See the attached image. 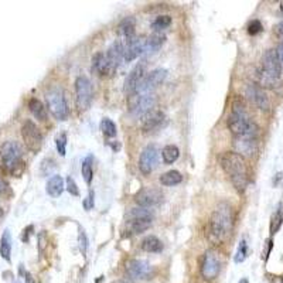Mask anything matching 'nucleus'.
<instances>
[{"label":"nucleus","mask_w":283,"mask_h":283,"mask_svg":"<svg viewBox=\"0 0 283 283\" xmlns=\"http://www.w3.org/2000/svg\"><path fill=\"white\" fill-rule=\"evenodd\" d=\"M65 183H67V190H68V193L71 194V195H74V197H78V195H79V190H78V186H76L75 180L70 176V177H67Z\"/></svg>","instance_id":"40"},{"label":"nucleus","mask_w":283,"mask_h":283,"mask_svg":"<svg viewBox=\"0 0 283 283\" xmlns=\"http://www.w3.org/2000/svg\"><path fill=\"white\" fill-rule=\"evenodd\" d=\"M125 57V47L119 40L113 41L106 51V62H108V75H112L118 68Z\"/></svg>","instance_id":"14"},{"label":"nucleus","mask_w":283,"mask_h":283,"mask_svg":"<svg viewBox=\"0 0 283 283\" xmlns=\"http://www.w3.org/2000/svg\"><path fill=\"white\" fill-rule=\"evenodd\" d=\"M272 246H273V242H272V239H268L266 241V251H265V259H268L269 258V253L272 251Z\"/></svg>","instance_id":"45"},{"label":"nucleus","mask_w":283,"mask_h":283,"mask_svg":"<svg viewBox=\"0 0 283 283\" xmlns=\"http://www.w3.org/2000/svg\"><path fill=\"white\" fill-rule=\"evenodd\" d=\"M281 73H282V65L278 57L276 50L269 48L264 53L262 56V68L259 71V84L264 87H273L279 78H281Z\"/></svg>","instance_id":"5"},{"label":"nucleus","mask_w":283,"mask_h":283,"mask_svg":"<svg viewBox=\"0 0 283 283\" xmlns=\"http://www.w3.org/2000/svg\"><path fill=\"white\" fill-rule=\"evenodd\" d=\"M171 24V17L167 15L164 16H159L154 19V21L151 23V29L154 31H162L166 30L169 26Z\"/></svg>","instance_id":"35"},{"label":"nucleus","mask_w":283,"mask_h":283,"mask_svg":"<svg viewBox=\"0 0 283 283\" xmlns=\"http://www.w3.org/2000/svg\"><path fill=\"white\" fill-rule=\"evenodd\" d=\"M246 256H248V245H246V241L242 239V241L239 242L238 251L235 253L234 261H235V264H241V262H244V261L246 259Z\"/></svg>","instance_id":"36"},{"label":"nucleus","mask_w":283,"mask_h":283,"mask_svg":"<svg viewBox=\"0 0 283 283\" xmlns=\"http://www.w3.org/2000/svg\"><path fill=\"white\" fill-rule=\"evenodd\" d=\"M220 270H221L220 256H218V253L215 252V251L209 249V251L204 253L203 261H201V266H200L201 276L206 281H214L220 275Z\"/></svg>","instance_id":"9"},{"label":"nucleus","mask_w":283,"mask_h":283,"mask_svg":"<svg viewBox=\"0 0 283 283\" xmlns=\"http://www.w3.org/2000/svg\"><path fill=\"white\" fill-rule=\"evenodd\" d=\"M78 242H79V249H81V252H82V255H85V253H87V248H88V239H87V235H85L84 229L79 231Z\"/></svg>","instance_id":"41"},{"label":"nucleus","mask_w":283,"mask_h":283,"mask_svg":"<svg viewBox=\"0 0 283 283\" xmlns=\"http://www.w3.org/2000/svg\"><path fill=\"white\" fill-rule=\"evenodd\" d=\"M45 101H47V108L50 113L57 120H65L70 115L68 105L65 101V96L60 88H51L45 94Z\"/></svg>","instance_id":"6"},{"label":"nucleus","mask_w":283,"mask_h":283,"mask_svg":"<svg viewBox=\"0 0 283 283\" xmlns=\"http://www.w3.org/2000/svg\"><path fill=\"white\" fill-rule=\"evenodd\" d=\"M166 78H167V70H164V68H156V70L150 71L139 84L136 94H140V95L151 94V91L156 90L159 85L163 84Z\"/></svg>","instance_id":"10"},{"label":"nucleus","mask_w":283,"mask_h":283,"mask_svg":"<svg viewBox=\"0 0 283 283\" xmlns=\"http://www.w3.org/2000/svg\"><path fill=\"white\" fill-rule=\"evenodd\" d=\"M234 229V209L226 201L220 203L211 214L207 237L212 244H224L231 237Z\"/></svg>","instance_id":"1"},{"label":"nucleus","mask_w":283,"mask_h":283,"mask_svg":"<svg viewBox=\"0 0 283 283\" xmlns=\"http://www.w3.org/2000/svg\"><path fill=\"white\" fill-rule=\"evenodd\" d=\"M153 220H132V221H126L128 223V231L133 235L142 234L146 229H149Z\"/></svg>","instance_id":"29"},{"label":"nucleus","mask_w":283,"mask_h":283,"mask_svg":"<svg viewBox=\"0 0 283 283\" xmlns=\"http://www.w3.org/2000/svg\"><path fill=\"white\" fill-rule=\"evenodd\" d=\"M232 146L235 153L244 159H252L259 149L256 137H234Z\"/></svg>","instance_id":"12"},{"label":"nucleus","mask_w":283,"mask_h":283,"mask_svg":"<svg viewBox=\"0 0 283 283\" xmlns=\"http://www.w3.org/2000/svg\"><path fill=\"white\" fill-rule=\"evenodd\" d=\"M283 225V209L282 204H279V207L276 208V211L272 214L270 217V224H269V232L270 235H275L279 232V229L282 228Z\"/></svg>","instance_id":"27"},{"label":"nucleus","mask_w":283,"mask_h":283,"mask_svg":"<svg viewBox=\"0 0 283 283\" xmlns=\"http://www.w3.org/2000/svg\"><path fill=\"white\" fill-rule=\"evenodd\" d=\"M24 281H26V283H36V281H34V278L31 276L30 272H24Z\"/></svg>","instance_id":"47"},{"label":"nucleus","mask_w":283,"mask_h":283,"mask_svg":"<svg viewBox=\"0 0 283 283\" xmlns=\"http://www.w3.org/2000/svg\"><path fill=\"white\" fill-rule=\"evenodd\" d=\"M134 29H136V21L133 17H126L123 19L118 26V34H119V41L123 44V47L131 43L134 37Z\"/></svg>","instance_id":"21"},{"label":"nucleus","mask_w":283,"mask_h":283,"mask_svg":"<svg viewBox=\"0 0 283 283\" xmlns=\"http://www.w3.org/2000/svg\"><path fill=\"white\" fill-rule=\"evenodd\" d=\"M142 249L149 253H159L163 251V244L157 237L149 235L142 241Z\"/></svg>","instance_id":"24"},{"label":"nucleus","mask_w":283,"mask_h":283,"mask_svg":"<svg viewBox=\"0 0 283 283\" xmlns=\"http://www.w3.org/2000/svg\"><path fill=\"white\" fill-rule=\"evenodd\" d=\"M115 283H133L131 279H122V281H118V282Z\"/></svg>","instance_id":"50"},{"label":"nucleus","mask_w":283,"mask_h":283,"mask_svg":"<svg viewBox=\"0 0 283 283\" xmlns=\"http://www.w3.org/2000/svg\"><path fill=\"white\" fill-rule=\"evenodd\" d=\"M56 146H57V151L60 153V156H65V153H67V134L61 133L56 137Z\"/></svg>","instance_id":"37"},{"label":"nucleus","mask_w":283,"mask_h":283,"mask_svg":"<svg viewBox=\"0 0 283 283\" xmlns=\"http://www.w3.org/2000/svg\"><path fill=\"white\" fill-rule=\"evenodd\" d=\"M238 283H249V282H248V279H245V278H244V279H241Z\"/></svg>","instance_id":"52"},{"label":"nucleus","mask_w":283,"mask_h":283,"mask_svg":"<svg viewBox=\"0 0 283 283\" xmlns=\"http://www.w3.org/2000/svg\"><path fill=\"white\" fill-rule=\"evenodd\" d=\"M262 30H264V26H262V23L259 20H252L249 23V26H248V33L251 36H256V34H259Z\"/></svg>","instance_id":"39"},{"label":"nucleus","mask_w":283,"mask_h":283,"mask_svg":"<svg viewBox=\"0 0 283 283\" xmlns=\"http://www.w3.org/2000/svg\"><path fill=\"white\" fill-rule=\"evenodd\" d=\"M146 53V38L145 37H134L131 43L125 45V57L123 60L126 62L136 60L139 56Z\"/></svg>","instance_id":"19"},{"label":"nucleus","mask_w":283,"mask_h":283,"mask_svg":"<svg viewBox=\"0 0 283 283\" xmlns=\"http://www.w3.org/2000/svg\"><path fill=\"white\" fill-rule=\"evenodd\" d=\"M157 162H159V150L154 145H149L140 153V159H139V170L142 174L149 176L154 171V169L157 167Z\"/></svg>","instance_id":"11"},{"label":"nucleus","mask_w":283,"mask_h":283,"mask_svg":"<svg viewBox=\"0 0 283 283\" xmlns=\"http://www.w3.org/2000/svg\"><path fill=\"white\" fill-rule=\"evenodd\" d=\"M7 190H9V187H7V184H6V181L0 177V194H4Z\"/></svg>","instance_id":"46"},{"label":"nucleus","mask_w":283,"mask_h":283,"mask_svg":"<svg viewBox=\"0 0 283 283\" xmlns=\"http://www.w3.org/2000/svg\"><path fill=\"white\" fill-rule=\"evenodd\" d=\"M159 180H160L162 186L170 187V186H177V184H180L183 181V176H181V173L177 171V170H170V171L162 174Z\"/></svg>","instance_id":"30"},{"label":"nucleus","mask_w":283,"mask_h":283,"mask_svg":"<svg viewBox=\"0 0 283 283\" xmlns=\"http://www.w3.org/2000/svg\"><path fill=\"white\" fill-rule=\"evenodd\" d=\"M132 220H153V212L146 207L139 206L136 208H131L126 214V221H132Z\"/></svg>","instance_id":"26"},{"label":"nucleus","mask_w":283,"mask_h":283,"mask_svg":"<svg viewBox=\"0 0 283 283\" xmlns=\"http://www.w3.org/2000/svg\"><path fill=\"white\" fill-rule=\"evenodd\" d=\"M29 109H30L31 115L37 120H41V122L47 120V108L37 98H31L29 101Z\"/></svg>","instance_id":"23"},{"label":"nucleus","mask_w":283,"mask_h":283,"mask_svg":"<svg viewBox=\"0 0 283 283\" xmlns=\"http://www.w3.org/2000/svg\"><path fill=\"white\" fill-rule=\"evenodd\" d=\"M276 53H278V57H279V61H281V65H282L283 71V43H279V45L276 47Z\"/></svg>","instance_id":"44"},{"label":"nucleus","mask_w":283,"mask_h":283,"mask_svg":"<svg viewBox=\"0 0 283 283\" xmlns=\"http://www.w3.org/2000/svg\"><path fill=\"white\" fill-rule=\"evenodd\" d=\"M23 151L15 140H7L0 146V166L3 170L15 177H20L24 171V162L21 159Z\"/></svg>","instance_id":"4"},{"label":"nucleus","mask_w":283,"mask_h":283,"mask_svg":"<svg viewBox=\"0 0 283 283\" xmlns=\"http://www.w3.org/2000/svg\"><path fill=\"white\" fill-rule=\"evenodd\" d=\"M21 137L24 140L26 148L33 151L37 153L40 151L41 146H43V136L40 129L37 128V125L33 120H26L21 126Z\"/></svg>","instance_id":"8"},{"label":"nucleus","mask_w":283,"mask_h":283,"mask_svg":"<svg viewBox=\"0 0 283 283\" xmlns=\"http://www.w3.org/2000/svg\"><path fill=\"white\" fill-rule=\"evenodd\" d=\"M157 102V98L154 94H145L134 99L131 105V113L134 116H145L151 109H154V105Z\"/></svg>","instance_id":"15"},{"label":"nucleus","mask_w":283,"mask_h":283,"mask_svg":"<svg viewBox=\"0 0 283 283\" xmlns=\"http://www.w3.org/2000/svg\"><path fill=\"white\" fill-rule=\"evenodd\" d=\"M101 131L106 137H113L118 133V128L115 125L113 120H111L109 118H104L101 122Z\"/></svg>","instance_id":"34"},{"label":"nucleus","mask_w":283,"mask_h":283,"mask_svg":"<svg viewBox=\"0 0 283 283\" xmlns=\"http://www.w3.org/2000/svg\"><path fill=\"white\" fill-rule=\"evenodd\" d=\"M47 234H45V231H41L40 232V235H38V249H40V252H43L45 248V245H47Z\"/></svg>","instance_id":"43"},{"label":"nucleus","mask_w":283,"mask_h":283,"mask_svg":"<svg viewBox=\"0 0 283 283\" xmlns=\"http://www.w3.org/2000/svg\"><path fill=\"white\" fill-rule=\"evenodd\" d=\"M164 40H166V37H164L163 34H157V33L151 34L150 37L146 38V53L157 51L164 44Z\"/></svg>","instance_id":"31"},{"label":"nucleus","mask_w":283,"mask_h":283,"mask_svg":"<svg viewBox=\"0 0 283 283\" xmlns=\"http://www.w3.org/2000/svg\"><path fill=\"white\" fill-rule=\"evenodd\" d=\"M162 200H163V193L157 187H145L134 195V201L140 207H146V208L162 203Z\"/></svg>","instance_id":"13"},{"label":"nucleus","mask_w":283,"mask_h":283,"mask_svg":"<svg viewBox=\"0 0 283 283\" xmlns=\"http://www.w3.org/2000/svg\"><path fill=\"white\" fill-rule=\"evenodd\" d=\"M126 273L131 279H148L151 272V266L149 262L142 259H131L126 262Z\"/></svg>","instance_id":"17"},{"label":"nucleus","mask_w":283,"mask_h":283,"mask_svg":"<svg viewBox=\"0 0 283 283\" xmlns=\"http://www.w3.org/2000/svg\"><path fill=\"white\" fill-rule=\"evenodd\" d=\"M180 156V150L177 146L174 145H167L164 146L163 150H162V157H163L164 163L166 164H171L174 163Z\"/></svg>","instance_id":"32"},{"label":"nucleus","mask_w":283,"mask_h":283,"mask_svg":"<svg viewBox=\"0 0 283 283\" xmlns=\"http://www.w3.org/2000/svg\"><path fill=\"white\" fill-rule=\"evenodd\" d=\"M145 78V65L143 64H137L134 65V68L128 74L126 79H125V85H123V91L126 95H133L136 94V90L139 87V84L142 82V79Z\"/></svg>","instance_id":"18"},{"label":"nucleus","mask_w":283,"mask_h":283,"mask_svg":"<svg viewBox=\"0 0 283 283\" xmlns=\"http://www.w3.org/2000/svg\"><path fill=\"white\" fill-rule=\"evenodd\" d=\"M47 194L51 197H60L62 191H64V180L61 176H53L51 179L47 181Z\"/></svg>","instance_id":"22"},{"label":"nucleus","mask_w":283,"mask_h":283,"mask_svg":"<svg viewBox=\"0 0 283 283\" xmlns=\"http://www.w3.org/2000/svg\"><path fill=\"white\" fill-rule=\"evenodd\" d=\"M31 229H33V226H29L27 229H24V235H21V239H23L24 242H27V241H29V234H30Z\"/></svg>","instance_id":"48"},{"label":"nucleus","mask_w":283,"mask_h":283,"mask_svg":"<svg viewBox=\"0 0 283 283\" xmlns=\"http://www.w3.org/2000/svg\"><path fill=\"white\" fill-rule=\"evenodd\" d=\"M10 253H12V238L9 229H6L0 239V255L4 261L10 262Z\"/></svg>","instance_id":"28"},{"label":"nucleus","mask_w":283,"mask_h":283,"mask_svg":"<svg viewBox=\"0 0 283 283\" xmlns=\"http://www.w3.org/2000/svg\"><path fill=\"white\" fill-rule=\"evenodd\" d=\"M92 71L98 75H108V62L105 53H96L92 57Z\"/></svg>","instance_id":"25"},{"label":"nucleus","mask_w":283,"mask_h":283,"mask_svg":"<svg viewBox=\"0 0 283 283\" xmlns=\"http://www.w3.org/2000/svg\"><path fill=\"white\" fill-rule=\"evenodd\" d=\"M228 128L234 137H256L259 133L258 125L249 118L245 106L238 99L232 104L231 115L228 116Z\"/></svg>","instance_id":"3"},{"label":"nucleus","mask_w":283,"mask_h":283,"mask_svg":"<svg viewBox=\"0 0 283 283\" xmlns=\"http://www.w3.org/2000/svg\"><path fill=\"white\" fill-rule=\"evenodd\" d=\"M272 283H283V276H275V279H273Z\"/></svg>","instance_id":"49"},{"label":"nucleus","mask_w":283,"mask_h":283,"mask_svg":"<svg viewBox=\"0 0 283 283\" xmlns=\"http://www.w3.org/2000/svg\"><path fill=\"white\" fill-rule=\"evenodd\" d=\"M218 163L225 174L229 177L237 191L244 193L249 183V169L245 159L235 151H224L218 157Z\"/></svg>","instance_id":"2"},{"label":"nucleus","mask_w":283,"mask_h":283,"mask_svg":"<svg viewBox=\"0 0 283 283\" xmlns=\"http://www.w3.org/2000/svg\"><path fill=\"white\" fill-rule=\"evenodd\" d=\"M56 169V163H54V160L53 159H45L43 160V163H41V174H50L53 170Z\"/></svg>","instance_id":"38"},{"label":"nucleus","mask_w":283,"mask_h":283,"mask_svg":"<svg viewBox=\"0 0 283 283\" xmlns=\"http://www.w3.org/2000/svg\"><path fill=\"white\" fill-rule=\"evenodd\" d=\"M246 96L248 99L252 102L256 108H259L261 111H269L270 108V102H269L268 95L265 90L256 84H249L246 87Z\"/></svg>","instance_id":"16"},{"label":"nucleus","mask_w":283,"mask_h":283,"mask_svg":"<svg viewBox=\"0 0 283 283\" xmlns=\"http://www.w3.org/2000/svg\"><path fill=\"white\" fill-rule=\"evenodd\" d=\"M92 156H88L82 164H81V173H82V177L85 180V183L90 186L91 183H92V179H94V170H92Z\"/></svg>","instance_id":"33"},{"label":"nucleus","mask_w":283,"mask_h":283,"mask_svg":"<svg viewBox=\"0 0 283 283\" xmlns=\"http://www.w3.org/2000/svg\"><path fill=\"white\" fill-rule=\"evenodd\" d=\"M82 204H84V208L87 211L94 208V206H95V194H94V191H90L88 197L82 201Z\"/></svg>","instance_id":"42"},{"label":"nucleus","mask_w":283,"mask_h":283,"mask_svg":"<svg viewBox=\"0 0 283 283\" xmlns=\"http://www.w3.org/2000/svg\"><path fill=\"white\" fill-rule=\"evenodd\" d=\"M164 119H166V116H164L163 111H160V109H151L150 112H148V113L142 118L140 126H142V129H143L145 132H150V131L157 129V128L163 123Z\"/></svg>","instance_id":"20"},{"label":"nucleus","mask_w":283,"mask_h":283,"mask_svg":"<svg viewBox=\"0 0 283 283\" xmlns=\"http://www.w3.org/2000/svg\"><path fill=\"white\" fill-rule=\"evenodd\" d=\"M94 98V90L92 84L87 76H78L75 79V101L76 106L81 112L90 109Z\"/></svg>","instance_id":"7"},{"label":"nucleus","mask_w":283,"mask_h":283,"mask_svg":"<svg viewBox=\"0 0 283 283\" xmlns=\"http://www.w3.org/2000/svg\"><path fill=\"white\" fill-rule=\"evenodd\" d=\"M278 30H279V33L283 36V23H281V24L278 26Z\"/></svg>","instance_id":"51"}]
</instances>
